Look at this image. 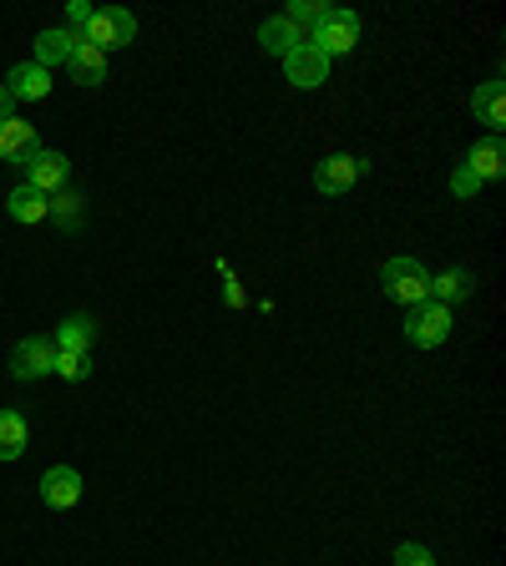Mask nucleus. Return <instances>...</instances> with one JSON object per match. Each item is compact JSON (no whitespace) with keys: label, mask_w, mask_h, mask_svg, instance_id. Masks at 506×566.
<instances>
[{"label":"nucleus","mask_w":506,"mask_h":566,"mask_svg":"<svg viewBox=\"0 0 506 566\" xmlns=\"http://www.w3.org/2000/svg\"><path fill=\"white\" fill-rule=\"evenodd\" d=\"M476 177H471V172L467 168H456V177H451V193H456V198H471V193H476Z\"/></svg>","instance_id":"26"},{"label":"nucleus","mask_w":506,"mask_h":566,"mask_svg":"<svg viewBox=\"0 0 506 566\" xmlns=\"http://www.w3.org/2000/svg\"><path fill=\"white\" fill-rule=\"evenodd\" d=\"M284 77L294 81V86H320V81H330V56L320 51V46H309V41H299L289 56H284Z\"/></svg>","instance_id":"7"},{"label":"nucleus","mask_w":506,"mask_h":566,"mask_svg":"<svg viewBox=\"0 0 506 566\" xmlns=\"http://www.w3.org/2000/svg\"><path fill=\"white\" fill-rule=\"evenodd\" d=\"M71 46H77V31H41L36 36V67H67Z\"/></svg>","instance_id":"18"},{"label":"nucleus","mask_w":506,"mask_h":566,"mask_svg":"<svg viewBox=\"0 0 506 566\" xmlns=\"http://www.w3.org/2000/svg\"><path fill=\"white\" fill-rule=\"evenodd\" d=\"M223 299H228V303H243V289H239V278H233V274H228V289H223Z\"/></svg>","instance_id":"28"},{"label":"nucleus","mask_w":506,"mask_h":566,"mask_svg":"<svg viewBox=\"0 0 506 566\" xmlns=\"http://www.w3.org/2000/svg\"><path fill=\"white\" fill-rule=\"evenodd\" d=\"M67 71H71L77 86H102V77H107V56L96 51L92 41L77 36V46H71V56H67Z\"/></svg>","instance_id":"12"},{"label":"nucleus","mask_w":506,"mask_h":566,"mask_svg":"<svg viewBox=\"0 0 506 566\" xmlns=\"http://www.w3.org/2000/svg\"><path fill=\"white\" fill-rule=\"evenodd\" d=\"M451 324H456L451 309L436 303V299H426V303H415L411 319H405V339H411L415 349H436V344L451 339Z\"/></svg>","instance_id":"2"},{"label":"nucleus","mask_w":506,"mask_h":566,"mask_svg":"<svg viewBox=\"0 0 506 566\" xmlns=\"http://www.w3.org/2000/svg\"><path fill=\"white\" fill-rule=\"evenodd\" d=\"M51 374H61V380L81 384V380H92V355H77V349H56V369Z\"/></svg>","instance_id":"23"},{"label":"nucleus","mask_w":506,"mask_h":566,"mask_svg":"<svg viewBox=\"0 0 506 566\" xmlns=\"http://www.w3.org/2000/svg\"><path fill=\"white\" fill-rule=\"evenodd\" d=\"M355 41H360V15L355 11H340V5H330V15H324V26L309 36V46H320L324 56H345L355 51Z\"/></svg>","instance_id":"4"},{"label":"nucleus","mask_w":506,"mask_h":566,"mask_svg":"<svg viewBox=\"0 0 506 566\" xmlns=\"http://www.w3.org/2000/svg\"><path fill=\"white\" fill-rule=\"evenodd\" d=\"M395 566H436V556L421 541H405V546H395Z\"/></svg>","instance_id":"24"},{"label":"nucleus","mask_w":506,"mask_h":566,"mask_svg":"<svg viewBox=\"0 0 506 566\" xmlns=\"http://www.w3.org/2000/svg\"><path fill=\"white\" fill-rule=\"evenodd\" d=\"M31 446V425L21 409H0V461H15V455H26Z\"/></svg>","instance_id":"15"},{"label":"nucleus","mask_w":506,"mask_h":566,"mask_svg":"<svg viewBox=\"0 0 506 566\" xmlns=\"http://www.w3.org/2000/svg\"><path fill=\"white\" fill-rule=\"evenodd\" d=\"M41 500L56 506V511H71L81 500V475L71 471V465H51V471L41 475Z\"/></svg>","instance_id":"10"},{"label":"nucleus","mask_w":506,"mask_h":566,"mask_svg":"<svg viewBox=\"0 0 506 566\" xmlns=\"http://www.w3.org/2000/svg\"><path fill=\"white\" fill-rule=\"evenodd\" d=\"M92 339H96V324L87 314H67L56 324V349H77V355H92Z\"/></svg>","instance_id":"17"},{"label":"nucleus","mask_w":506,"mask_h":566,"mask_svg":"<svg viewBox=\"0 0 506 566\" xmlns=\"http://www.w3.org/2000/svg\"><path fill=\"white\" fill-rule=\"evenodd\" d=\"M96 5H87V0H67V31H81L87 21H92Z\"/></svg>","instance_id":"25"},{"label":"nucleus","mask_w":506,"mask_h":566,"mask_svg":"<svg viewBox=\"0 0 506 566\" xmlns=\"http://www.w3.org/2000/svg\"><path fill=\"white\" fill-rule=\"evenodd\" d=\"M471 293H476V274H471V268H446L440 278H430V299L446 303V309H451L456 299H471Z\"/></svg>","instance_id":"16"},{"label":"nucleus","mask_w":506,"mask_h":566,"mask_svg":"<svg viewBox=\"0 0 506 566\" xmlns=\"http://www.w3.org/2000/svg\"><path fill=\"white\" fill-rule=\"evenodd\" d=\"M46 218H56V228L71 233L77 218H81V193H77V187H56L51 198H46Z\"/></svg>","instance_id":"21"},{"label":"nucleus","mask_w":506,"mask_h":566,"mask_svg":"<svg viewBox=\"0 0 506 566\" xmlns=\"http://www.w3.org/2000/svg\"><path fill=\"white\" fill-rule=\"evenodd\" d=\"M299 41H304V36H299V31H294L284 15H268L264 26H258V46H264V51H274V56H289Z\"/></svg>","instance_id":"20"},{"label":"nucleus","mask_w":506,"mask_h":566,"mask_svg":"<svg viewBox=\"0 0 506 566\" xmlns=\"http://www.w3.org/2000/svg\"><path fill=\"white\" fill-rule=\"evenodd\" d=\"M11 117H15V96L0 86V122H11Z\"/></svg>","instance_id":"27"},{"label":"nucleus","mask_w":506,"mask_h":566,"mask_svg":"<svg viewBox=\"0 0 506 566\" xmlns=\"http://www.w3.org/2000/svg\"><path fill=\"white\" fill-rule=\"evenodd\" d=\"M26 187H36V193H46V198H51L56 187H67V177H71V162L61 158V152H51V147H41L36 158L26 162Z\"/></svg>","instance_id":"9"},{"label":"nucleus","mask_w":506,"mask_h":566,"mask_svg":"<svg viewBox=\"0 0 506 566\" xmlns=\"http://www.w3.org/2000/svg\"><path fill=\"white\" fill-rule=\"evenodd\" d=\"M5 212H11L15 223H46V193H36V187H15L11 198H5Z\"/></svg>","instance_id":"19"},{"label":"nucleus","mask_w":506,"mask_h":566,"mask_svg":"<svg viewBox=\"0 0 506 566\" xmlns=\"http://www.w3.org/2000/svg\"><path fill=\"white\" fill-rule=\"evenodd\" d=\"M51 369H56V339H41V334H31V339H21L11 349V374L21 384L46 380Z\"/></svg>","instance_id":"5"},{"label":"nucleus","mask_w":506,"mask_h":566,"mask_svg":"<svg viewBox=\"0 0 506 566\" xmlns=\"http://www.w3.org/2000/svg\"><path fill=\"white\" fill-rule=\"evenodd\" d=\"M502 168H506L502 137H486V142H476V147L467 152V172L476 177V183H492V177H502Z\"/></svg>","instance_id":"14"},{"label":"nucleus","mask_w":506,"mask_h":566,"mask_svg":"<svg viewBox=\"0 0 506 566\" xmlns=\"http://www.w3.org/2000/svg\"><path fill=\"white\" fill-rule=\"evenodd\" d=\"M471 112H476V122H486L492 127V137L506 127V96H502V81H481L476 92H471Z\"/></svg>","instance_id":"13"},{"label":"nucleus","mask_w":506,"mask_h":566,"mask_svg":"<svg viewBox=\"0 0 506 566\" xmlns=\"http://www.w3.org/2000/svg\"><path fill=\"white\" fill-rule=\"evenodd\" d=\"M324 15H330V5H324V0H294L289 11H284V21H289V26L309 41V36H314V31L324 26Z\"/></svg>","instance_id":"22"},{"label":"nucleus","mask_w":506,"mask_h":566,"mask_svg":"<svg viewBox=\"0 0 506 566\" xmlns=\"http://www.w3.org/2000/svg\"><path fill=\"white\" fill-rule=\"evenodd\" d=\"M380 284H386V293L395 303H426L430 299V274L415 258H390L386 268H380Z\"/></svg>","instance_id":"3"},{"label":"nucleus","mask_w":506,"mask_h":566,"mask_svg":"<svg viewBox=\"0 0 506 566\" xmlns=\"http://www.w3.org/2000/svg\"><path fill=\"white\" fill-rule=\"evenodd\" d=\"M365 168L370 162L365 158H349V152H334V158H324L320 168H314V187H320L324 198H340V193H349V187L365 177Z\"/></svg>","instance_id":"6"},{"label":"nucleus","mask_w":506,"mask_h":566,"mask_svg":"<svg viewBox=\"0 0 506 566\" xmlns=\"http://www.w3.org/2000/svg\"><path fill=\"white\" fill-rule=\"evenodd\" d=\"M5 92H11L15 102H41V96H51V71L36 67V61H21V67H11V77H5Z\"/></svg>","instance_id":"11"},{"label":"nucleus","mask_w":506,"mask_h":566,"mask_svg":"<svg viewBox=\"0 0 506 566\" xmlns=\"http://www.w3.org/2000/svg\"><path fill=\"white\" fill-rule=\"evenodd\" d=\"M41 152V137L26 117H11L0 122V162H11V168H26L31 158Z\"/></svg>","instance_id":"8"},{"label":"nucleus","mask_w":506,"mask_h":566,"mask_svg":"<svg viewBox=\"0 0 506 566\" xmlns=\"http://www.w3.org/2000/svg\"><path fill=\"white\" fill-rule=\"evenodd\" d=\"M81 41H92L96 51L107 56V51H117V46H133V36H137V21H133V11H117V5H96L92 11V21L77 31Z\"/></svg>","instance_id":"1"}]
</instances>
